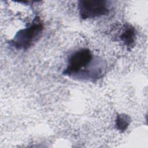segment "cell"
Masks as SVG:
<instances>
[{"instance_id": "cell-3", "label": "cell", "mask_w": 148, "mask_h": 148, "mask_svg": "<svg viewBox=\"0 0 148 148\" xmlns=\"http://www.w3.org/2000/svg\"><path fill=\"white\" fill-rule=\"evenodd\" d=\"M92 59L91 51L87 49H82L74 53L69 58L66 68L64 72L66 75L77 72L90 63Z\"/></svg>"}, {"instance_id": "cell-2", "label": "cell", "mask_w": 148, "mask_h": 148, "mask_svg": "<svg viewBox=\"0 0 148 148\" xmlns=\"http://www.w3.org/2000/svg\"><path fill=\"white\" fill-rule=\"evenodd\" d=\"M80 15L83 19L92 18L108 14L107 2L102 0H84L79 2Z\"/></svg>"}, {"instance_id": "cell-4", "label": "cell", "mask_w": 148, "mask_h": 148, "mask_svg": "<svg viewBox=\"0 0 148 148\" xmlns=\"http://www.w3.org/2000/svg\"><path fill=\"white\" fill-rule=\"evenodd\" d=\"M120 39L127 46L128 49L132 48L134 45L135 39V31L134 28L127 25L120 35Z\"/></svg>"}, {"instance_id": "cell-5", "label": "cell", "mask_w": 148, "mask_h": 148, "mask_svg": "<svg viewBox=\"0 0 148 148\" xmlns=\"http://www.w3.org/2000/svg\"><path fill=\"white\" fill-rule=\"evenodd\" d=\"M130 123V117L125 114H119L116 120V126L117 130L125 131Z\"/></svg>"}, {"instance_id": "cell-1", "label": "cell", "mask_w": 148, "mask_h": 148, "mask_svg": "<svg viewBox=\"0 0 148 148\" xmlns=\"http://www.w3.org/2000/svg\"><path fill=\"white\" fill-rule=\"evenodd\" d=\"M43 28L40 18L36 17L28 28L19 31L11 42L17 49H27L39 36Z\"/></svg>"}]
</instances>
